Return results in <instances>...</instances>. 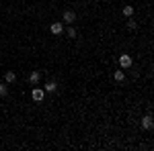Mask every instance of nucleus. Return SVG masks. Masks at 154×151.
Listing matches in <instances>:
<instances>
[{"label":"nucleus","mask_w":154,"mask_h":151,"mask_svg":"<svg viewBox=\"0 0 154 151\" xmlns=\"http://www.w3.org/2000/svg\"><path fill=\"white\" fill-rule=\"evenodd\" d=\"M113 78H115L117 82H123V80H125V74L119 70V71H115V74H113Z\"/></svg>","instance_id":"obj_9"},{"label":"nucleus","mask_w":154,"mask_h":151,"mask_svg":"<svg viewBox=\"0 0 154 151\" xmlns=\"http://www.w3.org/2000/svg\"><path fill=\"white\" fill-rule=\"evenodd\" d=\"M43 90H45V92H49V94H54L56 90H58V84H56V82H48V84L43 86Z\"/></svg>","instance_id":"obj_6"},{"label":"nucleus","mask_w":154,"mask_h":151,"mask_svg":"<svg viewBox=\"0 0 154 151\" xmlns=\"http://www.w3.org/2000/svg\"><path fill=\"white\" fill-rule=\"evenodd\" d=\"M8 94V86L6 84H0V96H6Z\"/></svg>","instance_id":"obj_11"},{"label":"nucleus","mask_w":154,"mask_h":151,"mask_svg":"<svg viewBox=\"0 0 154 151\" xmlns=\"http://www.w3.org/2000/svg\"><path fill=\"white\" fill-rule=\"evenodd\" d=\"M119 65H121L123 70H128V68L131 65V57L130 55H121V57H119Z\"/></svg>","instance_id":"obj_3"},{"label":"nucleus","mask_w":154,"mask_h":151,"mask_svg":"<svg viewBox=\"0 0 154 151\" xmlns=\"http://www.w3.org/2000/svg\"><path fill=\"white\" fill-rule=\"evenodd\" d=\"M76 21V12L74 10H66L64 12V23H74Z\"/></svg>","instance_id":"obj_4"},{"label":"nucleus","mask_w":154,"mask_h":151,"mask_svg":"<svg viewBox=\"0 0 154 151\" xmlns=\"http://www.w3.org/2000/svg\"><path fill=\"white\" fill-rule=\"evenodd\" d=\"M49 31H51L54 35H62V33H64V25L62 23H54L51 27H49Z\"/></svg>","instance_id":"obj_2"},{"label":"nucleus","mask_w":154,"mask_h":151,"mask_svg":"<svg viewBox=\"0 0 154 151\" xmlns=\"http://www.w3.org/2000/svg\"><path fill=\"white\" fill-rule=\"evenodd\" d=\"M152 125H154V123H152V115H146L142 118V127L144 129H152Z\"/></svg>","instance_id":"obj_5"},{"label":"nucleus","mask_w":154,"mask_h":151,"mask_svg":"<svg viewBox=\"0 0 154 151\" xmlns=\"http://www.w3.org/2000/svg\"><path fill=\"white\" fill-rule=\"evenodd\" d=\"M68 37H76V29H74V27L68 29Z\"/></svg>","instance_id":"obj_12"},{"label":"nucleus","mask_w":154,"mask_h":151,"mask_svg":"<svg viewBox=\"0 0 154 151\" xmlns=\"http://www.w3.org/2000/svg\"><path fill=\"white\" fill-rule=\"evenodd\" d=\"M4 80L8 82V84H12V82L17 80V74H14V71H6V74H4Z\"/></svg>","instance_id":"obj_7"},{"label":"nucleus","mask_w":154,"mask_h":151,"mask_svg":"<svg viewBox=\"0 0 154 151\" xmlns=\"http://www.w3.org/2000/svg\"><path fill=\"white\" fill-rule=\"evenodd\" d=\"M39 80H41V74H39V71H33V74L29 76V82H31V84H37Z\"/></svg>","instance_id":"obj_8"},{"label":"nucleus","mask_w":154,"mask_h":151,"mask_svg":"<svg viewBox=\"0 0 154 151\" xmlns=\"http://www.w3.org/2000/svg\"><path fill=\"white\" fill-rule=\"evenodd\" d=\"M43 94H45V90H41V88H35V90L31 92V98H33L35 102H41V100H43Z\"/></svg>","instance_id":"obj_1"},{"label":"nucleus","mask_w":154,"mask_h":151,"mask_svg":"<svg viewBox=\"0 0 154 151\" xmlns=\"http://www.w3.org/2000/svg\"><path fill=\"white\" fill-rule=\"evenodd\" d=\"M134 14V8L131 6H123V16H131Z\"/></svg>","instance_id":"obj_10"}]
</instances>
